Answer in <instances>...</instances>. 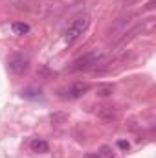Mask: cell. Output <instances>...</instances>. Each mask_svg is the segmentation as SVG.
<instances>
[{
	"instance_id": "6da1fadb",
	"label": "cell",
	"mask_w": 156,
	"mask_h": 158,
	"mask_svg": "<svg viewBox=\"0 0 156 158\" xmlns=\"http://www.w3.org/2000/svg\"><path fill=\"white\" fill-rule=\"evenodd\" d=\"M88 26H90V17H88V15L77 17V19L68 26V30L64 31V42H66V44H74L76 40H79L83 37V33L88 30Z\"/></svg>"
},
{
	"instance_id": "7a4b0ae2",
	"label": "cell",
	"mask_w": 156,
	"mask_h": 158,
	"mask_svg": "<svg viewBox=\"0 0 156 158\" xmlns=\"http://www.w3.org/2000/svg\"><path fill=\"white\" fill-rule=\"evenodd\" d=\"M88 90H90V85H88V83H84V81H76V83H72V85L61 88V90H59V98H61V99L74 101V99L83 98Z\"/></svg>"
},
{
	"instance_id": "3957f363",
	"label": "cell",
	"mask_w": 156,
	"mask_h": 158,
	"mask_svg": "<svg viewBox=\"0 0 156 158\" xmlns=\"http://www.w3.org/2000/svg\"><path fill=\"white\" fill-rule=\"evenodd\" d=\"M7 68H9V72L11 74H24L28 68H30V59H28V55H24V53H13L9 59H7Z\"/></svg>"
},
{
	"instance_id": "277c9868",
	"label": "cell",
	"mask_w": 156,
	"mask_h": 158,
	"mask_svg": "<svg viewBox=\"0 0 156 158\" xmlns=\"http://www.w3.org/2000/svg\"><path fill=\"white\" fill-rule=\"evenodd\" d=\"M101 61V57L97 55V53H84L83 57H79L74 61V66H72V70H90V68H96V64Z\"/></svg>"
},
{
	"instance_id": "5b68a950",
	"label": "cell",
	"mask_w": 156,
	"mask_h": 158,
	"mask_svg": "<svg viewBox=\"0 0 156 158\" xmlns=\"http://www.w3.org/2000/svg\"><path fill=\"white\" fill-rule=\"evenodd\" d=\"M30 147H31L35 153H40V155H44V153H48V151H50L48 142H46V140H42V138H31Z\"/></svg>"
},
{
	"instance_id": "8992f818",
	"label": "cell",
	"mask_w": 156,
	"mask_h": 158,
	"mask_svg": "<svg viewBox=\"0 0 156 158\" xmlns=\"http://www.w3.org/2000/svg\"><path fill=\"white\" fill-rule=\"evenodd\" d=\"M97 109H99L97 114H99V118L103 121H114L117 118V112L114 107H97Z\"/></svg>"
},
{
	"instance_id": "52a82bcc",
	"label": "cell",
	"mask_w": 156,
	"mask_h": 158,
	"mask_svg": "<svg viewBox=\"0 0 156 158\" xmlns=\"http://www.w3.org/2000/svg\"><path fill=\"white\" fill-rule=\"evenodd\" d=\"M13 31L17 33V35H24V33H28L30 31V26L26 24V22H13Z\"/></svg>"
},
{
	"instance_id": "ba28073f",
	"label": "cell",
	"mask_w": 156,
	"mask_h": 158,
	"mask_svg": "<svg viewBox=\"0 0 156 158\" xmlns=\"http://www.w3.org/2000/svg\"><path fill=\"white\" fill-rule=\"evenodd\" d=\"M97 155H99V158H114V151H112L110 145H103Z\"/></svg>"
},
{
	"instance_id": "9c48e42d",
	"label": "cell",
	"mask_w": 156,
	"mask_h": 158,
	"mask_svg": "<svg viewBox=\"0 0 156 158\" xmlns=\"http://www.w3.org/2000/svg\"><path fill=\"white\" fill-rule=\"evenodd\" d=\"M20 94H22V98H33V99H35V98H39V96H40V90H33V88H26V90H22Z\"/></svg>"
},
{
	"instance_id": "30bf717a",
	"label": "cell",
	"mask_w": 156,
	"mask_h": 158,
	"mask_svg": "<svg viewBox=\"0 0 156 158\" xmlns=\"http://www.w3.org/2000/svg\"><path fill=\"white\" fill-rule=\"evenodd\" d=\"M97 94L99 96H109V94H112V86H103V88L97 90Z\"/></svg>"
},
{
	"instance_id": "8fae6325",
	"label": "cell",
	"mask_w": 156,
	"mask_h": 158,
	"mask_svg": "<svg viewBox=\"0 0 156 158\" xmlns=\"http://www.w3.org/2000/svg\"><path fill=\"white\" fill-rule=\"evenodd\" d=\"M117 145H119L121 149H129V142H123V140H121V142H117Z\"/></svg>"
},
{
	"instance_id": "7c38bea8",
	"label": "cell",
	"mask_w": 156,
	"mask_h": 158,
	"mask_svg": "<svg viewBox=\"0 0 156 158\" xmlns=\"http://www.w3.org/2000/svg\"><path fill=\"white\" fill-rule=\"evenodd\" d=\"M136 2H138V0H123L125 6H132V4H136Z\"/></svg>"
},
{
	"instance_id": "4fadbf2b",
	"label": "cell",
	"mask_w": 156,
	"mask_h": 158,
	"mask_svg": "<svg viewBox=\"0 0 156 158\" xmlns=\"http://www.w3.org/2000/svg\"><path fill=\"white\" fill-rule=\"evenodd\" d=\"M86 158H99V155H97V153H96V155L92 153V155H88V156H86Z\"/></svg>"
}]
</instances>
